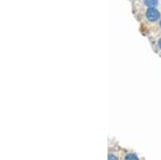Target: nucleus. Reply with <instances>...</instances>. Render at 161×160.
<instances>
[{
  "label": "nucleus",
  "mask_w": 161,
  "mask_h": 160,
  "mask_svg": "<svg viewBox=\"0 0 161 160\" xmlns=\"http://www.w3.org/2000/svg\"><path fill=\"white\" fill-rule=\"evenodd\" d=\"M146 19L149 22H157L160 19V12L155 8H148L146 11Z\"/></svg>",
  "instance_id": "nucleus-1"
},
{
  "label": "nucleus",
  "mask_w": 161,
  "mask_h": 160,
  "mask_svg": "<svg viewBox=\"0 0 161 160\" xmlns=\"http://www.w3.org/2000/svg\"><path fill=\"white\" fill-rule=\"evenodd\" d=\"M144 3L148 8H156L158 6V0H144Z\"/></svg>",
  "instance_id": "nucleus-2"
},
{
  "label": "nucleus",
  "mask_w": 161,
  "mask_h": 160,
  "mask_svg": "<svg viewBox=\"0 0 161 160\" xmlns=\"http://www.w3.org/2000/svg\"><path fill=\"white\" fill-rule=\"evenodd\" d=\"M125 160H140L136 154H128L125 157Z\"/></svg>",
  "instance_id": "nucleus-3"
},
{
  "label": "nucleus",
  "mask_w": 161,
  "mask_h": 160,
  "mask_svg": "<svg viewBox=\"0 0 161 160\" xmlns=\"http://www.w3.org/2000/svg\"><path fill=\"white\" fill-rule=\"evenodd\" d=\"M108 160H118V158L114 154H110L108 157Z\"/></svg>",
  "instance_id": "nucleus-4"
},
{
  "label": "nucleus",
  "mask_w": 161,
  "mask_h": 160,
  "mask_svg": "<svg viewBox=\"0 0 161 160\" xmlns=\"http://www.w3.org/2000/svg\"><path fill=\"white\" fill-rule=\"evenodd\" d=\"M158 45H159V47H160V50H161V39L159 41H158Z\"/></svg>",
  "instance_id": "nucleus-5"
},
{
  "label": "nucleus",
  "mask_w": 161,
  "mask_h": 160,
  "mask_svg": "<svg viewBox=\"0 0 161 160\" xmlns=\"http://www.w3.org/2000/svg\"><path fill=\"white\" fill-rule=\"evenodd\" d=\"M160 27H161V20H160Z\"/></svg>",
  "instance_id": "nucleus-6"
}]
</instances>
